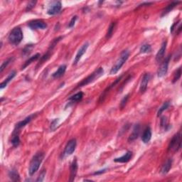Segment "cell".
<instances>
[{
	"label": "cell",
	"instance_id": "obj_17",
	"mask_svg": "<svg viewBox=\"0 0 182 182\" xmlns=\"http://www.w3.org/2000/svg\"><path fill=\"white\" fill-rule=\"evenodd\" d=\"M132 157H133V152L130 151H128L123 156H120V157H118V158H115L114 159V161H115V162H118V163H126V162H128Z\"/></svg>",
	"mask_w": 182,
	"mask_h": 182
},
{
	"label": "cell",
	"instance_id": "obj_10",
	"mask_svg": "<svg viewBox=\"0 0 182 182\" xmlns=\"http://www.w3.org/2000/svg\"><path fill=\"white\" fill-rule=\"evenodd\" d=\"M89 46V43L88 42H85L82 46L80 48V49L78 50V53H77L76 57H75L74 61H73V65H76L78 63L80 60H81V57L83 56V54L85 53L86 51H87L88 48Z\"/></svg>",
	"mask_w": 182,
	"mask_h": 182
},
{
	"label": "cell",
	"instance_id": "obj_1",
	"mask_svg": "<svg viewBox=\"0 0 182 182\" xmlns=\"http://www.w3.org/2000/svg\"><path fill=\"white\" fill-rule=\"evenodd\" d=\"M44 158V154L43 152H37L33 156L29 167V174L30 176H32L39 169L40 165L42 164Z\"/></svg>",
	"mask_w": 182,
	"mask_h": 182
},
{
	"label": "cell",
	"instance_id": "obj_36",
	"mask_svg": "<svg viewBox=\"0 0 182 182\" xmlns=\"http://www.w3.org/2000/svg\"><path fill=\"white\" fill-rule=\"evenodd\" d=\"M36 4V1H31L30 2H29V4H27L26 8V11H29L30 10H32V9L35 6V4Z\"/></svg>",
	"mask_w": 182,
	"mask_h": 182
},
{
	"label": "cell",
	"instance_id": "obj_15",
	"mask_svg": "<svg viewBox=\"0 0 182 182\" xmlns=\"http://www.w3.org/2000/svg\"><path fill=\"white\" fill-rule=\"evenodd\" d=\"M122 76H120V77H119V78H117L115 80V82H114V83H113L112 84H111L110 85H109L108 88H106L105 90H104V92L102 93V95H101V97H100V100H99V102H103L104 101V100H105V97H106V95H107V94H108V93L109 92V91H110L111 89H112V88L114 87V86H115V85H117V84L119 83V82L120 81V80L122 79Z\"/></svg>",
	"mask_w": 182,
	"mask_h": 182
},
{
	"label": "cell",
	"instance_id": "obj_14",
	"mask_svg": "<svg viewBox=\"0 0 182 182\" xmlns=\"http://www.w3.org/2000/svg\"><path fill=\"white\" fill-rule=\"evenodd\" d=\"M167 42H164L161 44V46L160 48V49L159 50V51L157 52L156 55V62H161V61L163 60L164 57V54H165V51L166 49H167Z\"/></svg>",
	"mask_w": 182,
	"mask_h": 182
},
{
	"label": "cell",
	"instance_id": "obj_2",
	"mask_svg": "<svg viewBox=\"0 0 182 182\" xmlns=\"http://www.w3.org/2000/svg\"><path fill=\"white\" fill-rule=\"evenodd\" d=\"M129 56V52L128 50H125L120 54V56L116 62L115 63V64L113 65V66L111 68L110 71V75H114L116 74L119 71L120 68L122 67V65L125 64V63L126 62L127 59H128Z\"/></svg>",
	"mask_w": 182,
	"mask_h": 182
},
{
	"label": "cell",
	"instance_id": "obj_6",
	"mask_svg": "<svg viewBox=\"0 0 182 182\" xmlns=\"http://www.w3.org/2000/svg\"><path fill=\"white\" fill-rule=\"evenodd\" d=\"M61 9H62V4L61 2L59 1L53 2L50 4L49 8L47 10V13L49 15L53 16L56 14H58L61 12Z\"/></svg>",
	"mask_w": 182,
	"mask_h": 182
},
{
	"label": "cell",
	"instance_id": "obj_28",
	"mask_svg": "<svg viewBox=\"0 0 182 182\" xmlns=\"http://www.w3.org/2000/svg\"><path fill=\"white\" fill-rule=\"evenodd\" d=\"M140 53H147L152 51V46L149 44H143L140 48Z\"/></svg>",
	"mask_w": 182,
	"mask_h": 182
},
{
	"label": "cell",
	"instance_id": "obj_11",
	"mask_svg": "<svg viewBox=\"0 0 182 182\" xmlns=\"http://www.w3.org/2000/svg\"><path fill=\"white\" fill-rule=\"evenodd\" d=\"M78 164L77 162V159H75L70 165V181H73L75 178H76L77 172H78Z\"/></svg>",
	"mask_w": 182,
	"mask_h": 182
},
{
	"label": "cell",
	"instance_id": "obj_30",
	"mask_svg": "<svg viewBox=\"0 0 182 182\" xmlns=\"http://www.w3.org/2000/svg\"><path fill=\"white\" fill-rule=\"evenodd\" d=\"M181 68H179L178 69L176 70L175 73L174 74V78H173V83H175L176 82H177L179 80V78H181Z\"/></svg>",
	"mask_w": 182,
	"mask_h": 182
},
{
	"label": "cell",
	"instance_id": "obj_34",
	"mask_svg": "<svg viewBox=\"0 0 182 182\" xmlns=\"http://www.w3.org/2000/svg\"><path fill=\"white\" fill-rule=\"evenodd\" d=\"M46 170L45 169H43L42 171V172L40 173V174H39V176H38V179H36V181L41 182V181H44V179L45 178V176H46Z\"/></svg>",
	"mask_w": 182,
	"mask_h": 182
},
{
	"label": "cell",
	"instance_id": "obj_25",
	"mask_svg": "<svg viewBox=\"0 0 182 182\" xmlns=\"http://www.w3.org/2000/svg\"><path fill=\"white\" fill-rule=\"evenodd\" d=\"M9 176H10V178L14 181H20L19 175L18 174V172L16 169H12L10 171V172H9Z\"/></svg>",
	"mask_w": 182,
	"mask_h": 182
},
{
	"label": "cell",
	"instance_id": "obj_3",
	"mask_svg": "<svg viewBox=\"0 0 182 182\" xmlns=\"http://www.w3.org/2000/svg\"><path fill=\"white\" fill-rule=\"evenodd\" d=\"M104 74V70L102 68H98L97 70H95L94 72L92 73L90 75H89L87 78H85V79H83L81 83H80L78 85V87H83V86H85L90 84L93 82H94L95 80H97V78H99L100 77H101L102 76H103Z\"/></svg>",
	"mask_w": 182,
	"mask_h": 182
},
{
	"label": "cell",
	"instance_id": "obj_39",
	"mask_svg": "<svg viewBox=\"0 0 182 182\" xmlns=\"http://www.w3.org/2000/svg\"><path fill=\"white\" fill-rule=\"evenodd\" d=\"M105 170H106V169H102V170H100V171H97V172H95L94 174V175H98V174H102V173H104L105 172Z\"/></svg>",
	"mask_w": 182,
	"mask_h": 182
},
{
	"label": "cell",
	"instance_id": "obj_8",
	"mask_svg": "<svg viewBox=\"0 0 182 182\" xmlns=\"http://www.w3.org/2000/svg\"><path fill=\"white\" fill-rule=\"evenodd\" d=\"M28 26L33 30H38V29H46L47 28V24L42 19H36L29 22Z\"/></svg>",
	"mask_w": 182,
	"mask_h": 182
},
{
	"label": "cell",
	"instance_id": "obj_32",
	"mask_svg": "<svg viewBox=\"0 0 182 182\" xmlns=\"http://www.w3.org/2000/svg\"><path fill=\"white\" fill-rule=\"evenodd\" d=\"M14 58H10L9 59H7L6 61H4V62L2 63V65H1V68H0V73H2L3 72V70H4V68H6V66L10 64V63L11 62V61H13Z\"/></svg>",
	"mask_w": 182,
	"mask_h": 182
},
{
	"label": "cell",
	"instance_id": "obj_5",
	"mask_svg": "<svg viewBox=\"0 0 182 182\" xmlns=\"http://www.w3.org/2000/svg\"><path fill=\"white\" fill-rule=\"evenodd\" d=\"M181 133L179 132L173 136L172 140H171L169 147H168V150L172 152H178L181 149Z\"/></svg>",
	"mask_w": 182,
	"mask_h": 182
},
{
	"label": "cell",
	"instance_id": "obj_20",
	"mask_svg": "<svg viewBox=\"0 0 182 182\" xmlns=\"http://www.w3.org/2000/svg\"><path fill=\"white\" fill-rule=\"evenodd\" d=\"M11 144H12L14 147H17L20 144V139H19V132L14 130L12 133V136H11Z\"/></svg>",
	"mask_w": 182,
	"mask_h": 182
},
{
	"label": "cell",
	"instance_id": "obj_13",
	"mask_svg": "<svg viewBox=\"0 0 182 182\" xmlns=\"http://www.w3.org/2000/svg\"><path fill=\"white\" fill-rule=\"evenodd\" d=\"M150 79V75L149 73H145L142 77V81H141L140 91L141 93H144L147 90L148 83H149Z\"/></svg>",
	"mask_w": 182,
	"mask_h": 182
},
{
	"label": "cell",
	"instance_id": "obj_27",
	"mask_svg": "<svg viewBox=\"0 0 182 182\" xmlns=\"http://www.w3.org/2000/svg\"><path fill=\"white\" fill-rule=\"evenodd\" d=\"M83 97V92H78L76 94L72 95L71 97H70L68 98V101H72V102H78Z\"/></svg>",
	"mask_w": 182,
	"mask_h": 182
},
{
	"label": "cell",
	"instance_id": "obj_19",
	"mask_svg": "<svg viewBox=\"0 0 182 182\" xmlns=\"http://www.w3.org/2000/svg\"><path fill=\"white\" fill-rule=\"evenodd\" d=\"M65 70H66V65H61L58 67V69L56 72H54L53 74H52V77L54 78H60V77L63 76L64 75Z\"/></svg>",
	"mask_w": 182,
	"mask_h": 182
},
{
	"label": "cell",
	"instance_id": "obj_35",
	"mask_svg": "<svg viewBox=\"0 0 182 182\" xmlns=\"http://www.w3.org/2000/svg\"><path fill=\"white\" fill-rule=\"evenodd\" d=\"M32 48H33L32 45H27L24 48V50L22 51L23 53H24V55H27V54H29L30 51H31V49H32Z\"/></svg>",
	"mask_w": 182,
	"mask_h": 182
},
{
	"label": "cell",
	"instance_id": "obj_9",
	"mask_svg": "<svg viewBox=\"0 0 182 182\" xmlns=\"http://www.w3.org/2000/svg\"><path fill=\"white\" fill-rule=\"evenodd\" d=\"M76 144H77V142H76V139H72V140L68 141L66 146L65 147L64 152H63V155L68 156L73 153L75 149H76Z\"/></svg>",
	"mask_w": 182,
	"mask_h": 182
},
{
	"label": "cell",
	"instance_id": "obj_26",
	"mask_svg": "<svg viewBox=\"0 0 182 182\" xmlns=\"http://www.w3.org/2000/svg\"><path fill=\"white\" fill-rule=\"evenodd\" d=\"M115 26H116V23L115 22H112L110 24V26H109V27H108V31H107V34H106V38H107V39H110V38L112 37L113 32H114V30H115Z\"/></svg>",
	"mask_w": 182,
	"mask_h": 182
},
{
	"label": "cell",
	"instance_id": "obj_37",
	"mask_svg": "<svg viewBox=\"0 0 182 182\" xmlns=\"http://www.w3.org/2000/svg\"><path fill=\"white\" fill-rule=\"evenodd\" d=\"M76 20H77V16H74V17H73L71 20H70V22H69V24H68V27H69V28H73V27L74 26L75 23H76Z\"/></svg>",
	"mask_w": 182,
	"mask_h": 182
},
{
	"label": "cell",
	"instance_id": "obj_18",
	"mask_svg": "<svg viewBox=\"0 0 182 182\" xmlns=\"http://www.w3.org/2000/svg\"><path fill=\"white\" fill-rule=\"evenodd\" d=\"M152 138V130L149 127H147L143 131V133L142 135V140L144 144H147L150 141Z\"/></svg>",
	"mask_w": 182,
	"mask_h": 182
},
{
	"label": "cell",
	"instance_id": "obj_12",
	"mask_svg": "<svg viewBox=\"0 0 182 182\" xmlns=\"http://www.w3.org/2000/svg\"><path fill=\"white\" fill-rule=\"evenodd\" d=\"M35 116H36V115H34V114H33V115H29V117H27L25 118V119L23 120L22 121L18 122V123L17 125H16L14 130L18 131V132H20V129H21L22 128H23V127H24L27 124H29V122H30L31 121V120H32L33 118L35 117Z\"/></svg>",
	"mask_w": 182,
	"mask_h": 182
},
{
	"label": "cell",
	"instance_id": "obj_22",
	"mask_svg": "<svg viewBox=\"0 0 182 182\" xmlns=\"http://www.w3.org/2000/svg\"><path fill=\"white\" fill-rule=\"evenodd\" d=\"M16 76V72L15 71H12L11 73L9 75L7 78H6L4 81L2 82V83H1V85H0V88L1 89H3L4 88H5L6 85H7V84L10 83V82Z\"/></svg>",
	"mask_w": 182,
	"mask_h": 182
},
{
	"label": "cell",
	"instance_id": "obj_29",
	"mask_svg": "<svg viewBox=\"0 0 182 182\" xmlns=\"http://www.w3.org/2000/svg\"><path fill=\"white\" fill-rule=\"evenodd\" d=\"M161 127H162V128L166 131L168 130V129L170 128V126L169 125H168L167 117H164V116L161 117Z\"/></svg>",
	"mask_w": 182,
	"mask_h": 182
},
{
	"label": "cell",
	"instance_id": "obj_31",
	"mask_svg": "<svg viewBox=\"0 0 182 182\" xmlns=\"http://www.w3.org/2000/svg\"><path fill=\"white\" fill-rule=\"evenodd\" d=\"M169 105H170V102L169 101L165 102L162 105V106H161V108H159V110H158V112H157V116H158V117H159V116H160L161 114H162V113L164 112V111L167 110V109L169 107Z\"/></svg>",
	"mask_w": 182,
	"mask_h": 182
},
{
	"label": "cell",
	"instance_id": "obj_33",
	"mask_svg": "<svg viewBox=\"0 0 182 182\" xmlns=\"http://www.w3.org/2000/svg\"><path fill=\"white\" fill-rule=\"evenodd\" d=\"M129 94L125 95V96L123 97V98H122V100L121 101V102H120V108L121 109H123L125 107V105H126L127 101H128V99H129Z\"/></svg>",
	"mask_w": 182,
	"mask_h": 182
},
{
	"label": "cell",
	"instance_id": "obj_7",
	"mask_svg": "<svg viewBox=\"0 0 182 182\" xmlns=\"http://www.w3.org/2000/svg\"><path fill=\"white\" fill-rule=\"evenodd\" d=\"M171 58V56L167 57L162 63H161L160 66H159L158 71H157V76L159 78H162L167 73L168 68H169V63Z\"/></svg>",
	"mask_w": 182,
	"mask_h": 182
},
{
	"label": "cell",
	"instance_id": "obj_21",
	"mask_svg": "<svg viewBox=\"0 0 182 182\" xmlns=\"http://www.w3.org/2000/svg\"><path fill=\"white\" fill-rule=\"evenodd\" d=\"M172 166V159H169L165 161V163L164 164L162 167L161 169V173L162 174H166L169 172Z\"/></svg>",
	"mask_w": 182,
	"mask_h": 182
},
{
	"label": "cell",
	"instance_id": "obj_16",
	"mask_svg": "<svg viewBox=\"0 0 182 182\" xmlns=\"http://www.w3.org/2000/svg\"><path fill=\"white\" fill-rule=\"evenodd\" d=\"M140 124H136L135 125V126L134 127L133 133H131V135H129V139H128V142H132L133 141H135V140L138 138L139 135H140Z\"/></svg>",
	"mask_w": 182,
	"mask_h": 182
},
{
	"label": "cell",
	"instance_id": "obj_23",
	"mask_svg": "<svg viewBox=\"0 0 182 182\" xmlns=\"http://www.w3.org/2000/svg\"><path fill=\"white\" fill-rule=\"evenodd\" d=\"M41 57V56H40V54L39 53H36V55H34V56H31V58H29L28 60H27L26 62H25V63L24 64V65H22V70H24V69H25V68H26L27 66H28L29 65H30L31 63L32 62H34V61H36V60H38V58H39Z\"/></svg>",
	"mask_w": 182,
	"mask_h": 182
},
{
	"label": "cell",
	"instance_id": "obj_38",
	"mask_svg": "<svg viewBox=\"0 0 182 182\" xmlns=\"http://www.w3.org/2000/svg\"><path fill=\"white\" fill-rule=\"evenodd\" d=\"M58 119H56V120H54V121H53V122H52V123H51V128L52 130H53V129H56V125H55L57 124V122H58Z\"/></svg>",
	"mask_w": 182,
	"mask_h": 182
},
{
	"label": "cell",
	"instance_id": "obj_4",
	"mask_svg": "<svg viewBox=\"0 0 182 182\" xmlns=\"http://www.w3.org/2000/svg\"><path fill=\"white\" fill-rule=\"evenodd\" d=\"M23 39V32L20 27L14 28L8 36V40L11 44L17 46L19 44Z\"/></svg>",
	"mask_w": 182,
	"mask_h": 182
},
{
	"label": "cell",
	"instance_id": "obj_24",
	"mask_svg": "<svg viewBox=\"0 0 182 182\" xmlns=\"http://www.w3.org/2000/svg\"><path fill=\"white\" fill-rule=\"evenodd\" d=\"M180 3V2H172V3H171L170 4H169L167 7H166L164 10H163V12H162V14H161V16H164L166 14H167L168 13L170 12L171 11H172L173 9H174L175 6H176L178 4Z\"/></svg>",
	"mask_w": 182,
	"mask_h": 182
}]
</instances>
